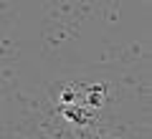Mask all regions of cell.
<instances>
[{
	"instance_id": "6da1fadb",
	"label": "cell",
	"mask_w": 152,
	"mask_h": 139,
	"mask_svg": "<svg viewBox=\"0 0 152 139\" xmlns=\"http://www.w3.org/2000/svg\"><path fill=\"white\" fill-rule=\"evenodd\" d=\"M61 114L76 124H91L94 119V109H86V106H61Z\"/></svg>"
},
{
	"instance_id": "7a4b0ae2",
	"label": "cell",
	"mask_w": 152,
	"mask_h": 139,
	"mask_svg": "<svg viewBox=\"0 0 152 139\" xmlns=\"http://www.w3.org/2000/svg\"><path fill=\"white\" fill-rule=\"evenodd\" d=\"M102 104H104V86H89L84 106H86V109H99Z\"/></svg>"
},
{
	"instance_id": "3957f363",
	"label": "cell",
	"mask_w": 152,
	"mask_h": 139,
	"mask_svg": "<svg viewBox=\"0 0 152 139\" xmlns=\"http://www.w3.org/2000/svg\"><path fill=\"white\" fill-rule=\"evenodd\" d=\"M74 101H76V94H74L71 89H66L64 94H61V104H64V106H71Z\"/></svg>"
}]
</instances>
